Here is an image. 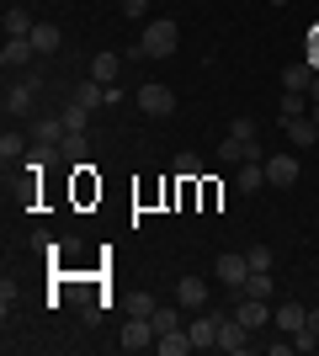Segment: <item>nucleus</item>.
<instances>
[{
  "mask_svg": "<svg viewBox=\"0 0 319 356\" xmlns=\"http://www.w3.org/2000/svg\"><path fill=\"white\" fill-rule=\"evenodd\" d=\"M154 341H160V330H154V319H144V314H133V319L122 325V335H117L122 351H149Z\"/></svg>",
  "mask_w": 319,
  "mask_h": 356,
  "instance_id": "obj_4",
  "label": "nucleus"
},
{
  "mask_svg": "<svg viewBox=\"0 0 319 356\" xmlns=\"http://www.w3.org/2000/svg\"><path fill=\"white\" fill-rule=\"evenodd\" d=\"M234 186H240V192H261V186H266V160H245Z\"/></svg>",
  "mask_w": 319,
  "mask_h": 356,
  "instance_id": "obj_15",
  "label": "nucleus"
},
{
  "mask_svg": "<svg viewBox=\"0 0 319 356\" xmlns=\"http://www.w3.org/2000/svg\"><path fill=\"white\" fill-rule=\"evenodd\" d=\"M0 27H6V38H27V32L38 27V22H32V16L22 11V6H11V11H6V22H0Z\"/></svg>",
  "mask_w": 319,
  "mask_h": 356,
  "instance_id": "obj_19",
  "label": "nucleus"
},
{
  "mask_svg": "<svg viewBox=\"0 0 319 356\" xmlns=\"http://www.w3.org/2000/svg\"><path fill=\"white\" fill-rule=\"evenodd\" d=\"M32 59H38L32 38H6V48H0V64H6V70H27Z\"/></svg>",
  "mask_w": 319,
  "mask_h": 356,
  "instance_id": "obj_8",
  "label": "nucleus"
},
{
  "mask_svg": "<svg viewBox=\"0 0 319 356\" xmlns=\"http://www.w3.org/2000/svg\"><path fill=\"white\" fill-rule=\"evenodd\" d=\"M266 6H288V0H266Z\"/></svg>",
  "mask_w": 319,
  "mask_h": 356,
  "instance_id": "obj_34",
  "label": "nucleus"
},
{
  "mask_svg": "<svg viewBox=\"0 0 319 356\" xmlns=\"http://www.w3.org/2000/svg\"><path fill=\"white\" fill-rule=\"evenodd\" d=\"M16 154H22V138H16V134H6V138H0V160L11 165V160H16Z\"/></svg>",
  "mask_w": 319,
  "mask_h": 356,
  "instance_id": "obj_28",
  "label": "nucleus"
},
{
  "mask_svg": "<svg viewBox=\"0 0 319 356\" xmlns=\"http://www.w3.org/2000/svg\"><path fill=\"white\" fill-rule=\"evenodd\" d=\"M176 298H181V309H186V314H202V309H208V282H202V277H181Z\"/></svg>",
  "mask_w": 319,
  "mask_h": 356,
  "instance_id": "obj_11",
  "label": "nucleus"
},
{
  "mask_svg": "<svg viewBox=\"0 0 319 356\" xmlns=\"http://www.w3.org/2000/svg\"><path fill=\"white\" fill-rule=\"evenodd\" d=\"M272 319H277V330H282V335H298V330H304V319H309V309H304V303H282Z\"/></svg>",
  "mask_w": 319,
  "mask_h": 356,
  "instance_id": "obj_14",
  "label": "nucleus"
},
{
  "mask_svg": "<svg viewBox=\"0 0 319 356\" xmlns=\"http://www.w3.org/2000/svg\"><path fill=\"white\" fill-rule=\"evenodd\" d=\"M176 170H181V181H197V176H202V160H197V154H181V160H176Z\"/></svg>",
  "mask_w": 319,
  "mask_h": 356,
  "instance_id": "obj_27",
  "label": "nucleus"
},
{
  "mask_svg": "<svg viewBox=\"0 0 319 356\" xmlns=\"http://www.w3.org/2000/svg\"><path fill=\"white\" fill-rule=\"evenodd\" d=\"M309 118H314V128H319V102H309Z\"/></svg>",
  "mask_w": 319,
  "mask_h": 356,
  "instance_id": "obj_33",
  "label": "nucleus"
},
{
  "mask_svg": "<svg viewBox=\"0 0 319 356\" xmlns=\"http://www.w3.org/2000/svg\"><path fill=\"white\" fill-rule=\"evenodd\" d=\"M43 90V80L38 74H27L22 86H6V96H0V106H6V118H27L32 112V96Z\"/></svg>",
  "mask_w": 319,
  "mask_h": 356,
  "instance_id": "obj_3",
  "label": "nucleus"
},
{
  "mask_svg": "<svg viewBox=\"0 0 319 356\" xmlns=\"http://www.w3.org/2000/svg\"><path fill=\"white\" fill-rule=\"evenodd\" d=\"M309 102H319V74H314V86H309Z\"/></svg>",
  "mask_w": 319,
  "mask_h": 356,
  "instance_id": "obj_32",
  "label": "nucleus"
},
{
  "mask_svg": "<svg viewBox=\"0 0 319 356\" xmlns=\"http://www.w3.org/2000/svg\"><path fill=\"white\" fill-rule=\"evenodd\" d=\"M245 277H250V261H245V250H240V255H218V282H224V287H234V293H240Z\"/></svg>",
  "mask_w": 319,
  "mask_h": 356,
  "instance_id": "obj_9",
  "label": "nucleus"
},
{
  "mask_svg": "<svg viewBox=\"0 0 319 356\" xmlns=\"http://www.w3.org/2000/svg\"><path fill=\"white\" fill-rule=\"evenodd\" d=\"M266 181L272 186H293L298 181V154H266Z\"/></svg>",
  "mask_w": 319,
  "mask_h": 356,
  "instance_id": "obj_10",
  "label": "nucleus"
},
{
  "mask_svg": "<svg viewBox=\"0 0 319 356\" xmlns=\"http://www.w3.org/2000/svg\"><path fill=\"white\" fill-rule=\"evenodd\" d=\"M64 128H69V134H80V128H85V122H91V106H80V102H69V106H64Z\"/></svg>",
  "mask_w": 319,
  "mask_h": 356,
  "instance_id": "obj_23",
  "label": "nucleus"
},
{
  "mask_svg": "<svg viewBox=\"0 0 319 356\" xmlns=\"http://www.w3.org/2000/svg\"><path fill=\"white\" fill-rule=\"evenodd\" d=\"M234 314H240L250 330H261V325H266V298H245L240 293V309H234Z\"/></svg>",
  "mask_w": 319,
  "mask_h": 356,
  "instance_id": "obj_18",
  "label": "nucleus"
},
{
  "mask_svg": "<svg viewBox=\"0 0 319 356\" xmlns=\"http://www.w3.org/2000/svg\"><path fill=\"white\" fill-rule=\"evenodd\" d=\"M122 16H128V22H138V16H149V0H122Z\"/></svg>",
  "mask_w": 319,
  "mask_h": 356,
  "instance_id": "obj_29",
  "label": "nucleus"
},
{
  "mask_svg": "<svg viewBox=\"0 0 319 356\" xmlns=\"http://www.w3.org/2000/svg\"><path fill=\"white\" fill-rule=\"evenodd\" d=\"M186 335H192V346L197 351H218V314H192V325H186Z\"/></svg>",
  "mask_w": 319,
  "mask_h": 356,
  "instance_id": "obj_6",
  "label": "nucleus"
},
{
  "mask_svg": "<svg viewBox=\"0 0 319 356\" xmlns=\"http://www.w3.org/2000/svg\"><path fill=\"white\" fill-rule=\"evenodd\" d=\"M282 134H288V144L293 149H314V138H319V128H314V118H282Z\"/></svg>",
  "mask_w": 319,
  "mask_h": 356,
  "instance_id": "obj_7",
  "label": "nucleus"
},
{
  "mask_svg": "<svg viewBox=\"0 0 319 356\" xmlns=\"http://www.w3.org/2000/svg\"><path fill=\"white\" fill-rule=\"evenodd\" d=\"M304 335H314V341H319V309H309V319H304Z\"/></svg>",
  "mask_w": 319,
  "mask_h": 356,
  "instance_id": "obj_31",
  "label": "nucleus"
},
{
  "mask_svg": "<svg viewBox=\"0 0 319 356\" xmlns=\"http://www.w3.org/2000/svg\"><path fill=\"white\" fill-rule=\"evenodd\" d=\"M154 351H160V356H186V351H197V346H192V335H186V330H170V335H160V341H154Z\"/></svg>",
  "mask_w": 319,
  "mask_h": 356,
  "instance_id": "obj_17",
  "label": "nucleus"
},
{
  "mask_svg": "<svg viewBox=\"0 0 319 356\" xmlns=\"http://www.w3.org/2000/svg\"><path fill=\"white\" fill-rule=\"evenodd\" d=\"M245 261H250V271H272V250H266V245H250Z\"/></svg>",
  "mask_w": 319,
  "mask_h": 356,
  "instance_id": "obj_26",
  "label": "nucleus"
},
{
  "mask_svg": "<svg viewBox=\"0 0 319 356\" xmlns=\"http://www.w3.org/2000/svg\"><path fill=\"white\" fill-rule=\"evenodd\" d=\"M240 293H245V298H272V271H250Z\"/></svg>",
  "mask_w": 319,
  "mask_h": 356,
  "instance_id": "obj_21",
  "label": "nucleus"
},
{
  "mask_svg": "<svg viewBox=\"0 0 319 356\" xmlns=\"http://www.w3.org/2000/svg\"><path fill=\"white\" fill-rule=\"evenodd\" d=\"M149 319H154V330H160V335H170V330H181V309H154Z\"/></svg>",
  "mask_w": 319,
  "mask_h": 356,
  "instance_id": "obj_24",
  "label": "nucleus"
},
{
  "mask_svg": "<svg viewBox=\"0 0 319 356\" xmlns=\"http://www.w3.org/2000/svg\"><path fill=\"white\" fill-rule=\"evenodd\" d=\"M27 38H32V48H38V54H59V43H64V32L54 27V22H38Z\"/></svg>",
  "mask_w": 319,
  "mask_h": 356,
  "instance_id": "obj_13",
  "label": "nucleus"
},
{
  "mask_svg": "<svg viewBox=\"0 0 319 356\" xmlns=\"http://www.w3.org/2000/svg\"><path fill=\"white\" fill-rule=\"evenodd\" d=\"M250 335H256V330L245 325L240 314H229V319L218 314V351H229V356H234V351H250Z\"/></svg>",
  "mask_w": 319,
  "mask_h": 356,
  "instance_id": "obj_2",
  "label": "nucleus"
},
{
  "mask_svg": "<svg viewBox=\"0 0 319 356\" xmlns=\"http://www.w3.org/2000/svg\"><path fill=\"white\" fill-rule=\"evenodd\" d=\"M138 112H144V118H170V112H176V96H170V86H138Z\"/></svg>",
  "mask_w": 319,
  "mask_h": 356,
  "instance_id": "obj_5",
  "label": "nucleus"
},
{
  "mask_svg": "<svg viewBox=\"0 0 319 356\" xmlns=\"http://www.w3.org/2000/svg\"><path fill=\"white\" fill-rule=\"evenodd\" d=\"M304 106H309L304 90H282V106H277V118H304Z\"/></svg>",
  "mask_w": 319,
  "mask_h": 356,
  "instance_id": "obj_22",
  "label": "nucleus"
},
{
  "mask_svg": "<svg viewBox=\"0 0 319 356\" xmlns=\"http://www.w3.org/2000/svg\"><path fill=\"white\" fill-rule=\"evenodd\" d=\"M154 309H160V303H154V298H149V293H138V298H133V314H144V319H149V314H154Z\"/></svg>",
  "mask_w": 319,
  "mask_h": 356,
  "instance_id": "obj_30",
  "label": "nucleus"
},
{
  "mask_svg": "<svg viewBox=\"0 0 319 356\" xmlns=\"http://www.w3.org/2000/svg\"><path fill=\"white\" fill-rule=\"evenodd\" d=\"M117 70H122V54H96L91 59V80H101V86H112V80H117Z\"/></svg>",
  "mask_w": 319,
  "mask_h": 356,
  "instance_id": "obj_16",
  "label": "nucleus"
},
{
  "mask_svg": "<svg viewBox=\"0 0 319 356\" xmlns=\"http://www.w3.org/2000/svg\"><path fill=\"white\" fill-rule=\"evenodd\" d=\"M69 102H80V106H91V112H96V106L106 102V86H101V80H85V86H75Z\"/></svg>",
  "mask_w": 319,
  "mask_h": 356,
  "instance_id": "obj_20",
  "label": "nucleus"
},
{
  "mask_svg": "<svg viewBox=\"0 0 319 356\" xmlns=\"http://www.w3.org/2000/svg\"><path fill=\"white\" fill-rule=\"evenodd\" d=\"M229 134H234V138H245V144H250V138L261 134V122H256V118H234V122H229Z\"/></svg>",
  "mask_w": 319,
  "mask_h": 356,
  "instance_id": "obj_25",
  "label": "nucleus"
},
{
  "mask_svg": "<svg viewBox=\"0 0 319 356\" xmlns=\"http://www.w3.org/2000/svg\"><path fill=\"white\" fill-rule=\"evenodd\" d=\"M176 43H181V27H176L170 16H154L149 27H144V38H138V54H144V59H170Z\"/></svg>",
  "mask_w": 319,
  "mask_h": 356,
  "instance_id": "obj_1",
  "label": "nucleus"
},
{
  "mask_svg": "<svg viewBox=\"0 0 319 356\" xmlns=\"http://www.w3.org/2000/svg\"><path fill=\"white\" fill-rule=\"evenodd\" d=\"M314 74H319V70H314L309 59H304V64H288V70H282V90H304V96H309Z\"/></svg>",
  "mask_w": 319,
  "mask_h": 356,
  "instance_id": "obj_12",
  "label": "nucleus"
}]
</instances>
